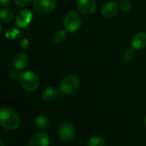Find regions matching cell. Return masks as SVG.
Here are the masks:
<instances>
[{
	"label": "cell",
	"mask_w": 146,
	"mask_h": 146,
	"mask_svg": "<svg viewBox=\"0 0 146 146\" xmlns=\"http://www.w3.org/2000/svg\"><path fill=\"white\" fill-rule=\"evenodd\" d=\"M117 1H121V0H117Z\"/></svg>",
	"instance_id": "obj_27"
},
{
	"label": "cell",
	"mask_w": 146,
	"mask_h": 146,
	"mask_svg": "<svg viewBox=\"0 0 146 146\" xmlns=\"http://www.w3.org/2000/svg\"><path fill=\"white\" fill-rule=\"evenodd\" d=\"M18 80L22 88L29 92H35L40 87V78L38 75L30 70L22 72L18 76Z\"/></svg>",
	"instance_id": "obj_2"
},
{
	"label": "cell",
	"mask_w": 146,
	"mask_h": 146,
	"mask_svg": "<svg viewBox=\"0 0 146 146\" xmlns=\"http://www.w3.org/2000/svg\"><path fill=\"white\" fill-rule=\"evenodd\" d=\"M1 33H2V25L0 23V35H1Z\"/></svg>",
	"instance_id": "obj_25"
},
{
	"label": "cell",
	"mask_w": 146,
	"mask_h": 146,
	"mask_svg": "<svg viewBox=\"0 0 146 146\" xmlns=\"http://www.w3.org/2000/svg\"><path fill=\"white\" fill-rule=\"evenodd\" d=\"M80 87L79 78L73 74L67 75L64 77L59 84V91L64 96L74 95Z\"/></svg>",
	"instance_id": "obj_3"
},
{
	"label": "cell",
	"mask_w": 146,
	"mask_h": 146,
	"mask_svg": "<svg viewBox=\"0 0 146 146\" xmlns=\"http://www.w3.org/2000/svg\"><path fill=\"white\" fill-rule=\"evenodd\" d=\"M34 9L40 14H49L52 12L57 6L55 0H34Z\"/></svg>",
	"instance_id": "obj_6"
},
{
	"label": "cell",
	"mask_w": 146,
	"mask_h": 146,
	"mask_svg": "<svg viewBox=\"0 0 146 146\" xmlns=\"http://www.w3.org/2000/svg\"><path fill=\"white\" fill-rule=\"evenodd\" d=\"M49 144L50 137L44 131L35 133L29 140V146H49Z\"/></svg>",
	"instance_id": "obj_10"
},
{
	"label": "cell",
	"mask_w": 146,
	"mask_h": 146,
	"mask_svg": "<svg viewBox=\"0 0 146 146\" xmlns=\"http://www.w3.org/2000/svg\"><path fill=\"white\" fill-rule=\"evenodd\" d=\"M76 135V128L74 125L65 122L59 125L58 129V136L59 139L64 143L70 142L73 138L75 137Z\"/></svg>",
	"instance_id": "obj_5"
},
{
	"label": "cell",
	"mask_w": 146,
	"mask_h": 146,
	"mask_svg": "<svg viewBox=\"0 0 146 146\" xmlns=\"http://www.w3.org/2000/svg\"><path fill=\"white\" fill-rule=\"evenodd\" d=\"M135 57V49L133 47L127 48L123 54V60L126 63L131 62Z\"/></svg>",
	"instance_id": "obj_18"
},
{
	"label": "cell",
	"mask_w": 146,
	"mask_h": 146,
	"mask_svg": "<svg viewBox=\"0 0 146 146\" xmlns=\"http://www.w3.org/2000/svg\"><path fill=\"white\" fill-rule=\"evenodd\" d=\"M20 45H21V46L23 47V49L28 50L29 47V41L28 39L23 38V39H22V40H20Z\"/></svg>",
	"instance_id": "obj_22"
},
{
	"label": "cell",
	"mask_w": 146,
	"mask_h": 146,
	"mask_svg": "<svg viewBox=\"0 0 146 146\" xmlns=\"http://www.w3.org/2000/svg\"><path fill=\"white\" fill-rule=\"evenodd\" d=\"M64 28L67 32L76 33L82 27V19L75 11H69L65 14L63 21Z\"/></svg>",
	"instance_id": "obj_4"
},
{
	"label": "cell",
	"mask_w": 146,
	"mask_h": 146,
	"mask_svg": "<svg viewBox=\"0 0 146 146\" xmlns=\"http://www.w3.org/2000/svg\"><path fill=\"white\" fill-rule=\"evenodd\" d=\"M77 6L82 14L91 16L96 12L97 4L96 0H77Z\"/></svg>",
	"instance_id": "obj_7"
},
{
	"label": "cell",
	"mask_w": 146,
	"mask_h": 146,
	"mask_svg": "<svg viewBox=\"0 0 146 146\" xmlns=\"http://www.w3.org/2000/svg\"><path fill=\"white\" fill-rule=\"evenodd\" d=\"M21 34V31L18 30L17 29H11L5 33V36L9 40H16L17 38L19 37Z\"/></svg>",
	"instance_id": "obj_19"
},
{
	"label": "cell",
	"mask_w": 146,
	"mask_h": 146,
	"mask_svg": "<svg viewBox=\"0 0 146 146\" xmlns=\"http://www.w3.org/2000/svg\"><path fill=\"white\" fill-rule=\"evenodd\" d=\"M13 1L17 6L24 8V7H28L32 3L33 0H13Z\"/></svg>",
	"instance_id": "obj_21"
},
{
	"label": "cell",
	"mask_w": 146,
	"mask_h": 146,
	"mask_svg": "<svg viewBox=\"0 0 146 146\" xmlns=\"http://www.w3.org/2000/svg\"><path fill=\"white\" fill-rule=\"evenodd\" d=\"M87 146H105V140L100 136H93L89 139Z\"/></svg>",
	"instance_id": "obj_17"
},
{
	"label": "cell",
	"mask_w": 146,
	"mask_h": 146,
	"mask_svg": "<svg viewBox=\"0 0 146 146\" xmlns=\"http://www.w3.org/2000/svg\"><path fill=\"white\" fill-rule=\"evenodd\" d=\"M119 6L123 12H129L131 10V4L129 0H121Z\"/></svg>",
	"instance_id": "obj_20"
},
{
	"label": "cell",
	"mask_w": 146,
	"mask_h": 146,
	"mask_svg": "<svg viewBox=\"0 0 146 146\" xmlns=\"http://www.w3.org/2000/svg\"><path fill=\"white\" fill-rule=\"evenodd\" d=\"M67 38V31L64 29H59L58 31H56L53 35V41L56 43V44H61L63 42L65 41Z\"/></svg>",
	"instance_id": "obj_16"
},
{
	"label": "cell",
	"mask_w": 146,
	"mask_h": 146,
	"mask_svg": "<svg viewBox=\"0 0 146 146\" xmlns=\"http://www.w3.org/2000/svg\"><path fill=\"white\" fill-rule=\"evenodd\" d=\"M29 63V57L24 52L17 53L12 59V66L17 71L24 70L28 67Z\"/></svg>",
	"instance_id": "obj_9"
},
{
	"label": "cell",
	"mask_w": 146,
	"mask_h": 146,
	"mask_svg": "<svg viewBox=\"0 0 146 146\" xmlns=\"http://www.w3.org/2000/svg\"><path fill=\"white\" fill-rule=\"evenodd\" d=\"M131 45L135 50H143L146 48V32L141 31L135 34L131 40Z\"/></svg>",
	"instance_id": "obj_12"
},
{
	"label": "cell",
	"mask_w": 146,
	"mask_h": 146,
	"mask_svg": "<svg viewBox=\"0 0 146 146\" xmlns=\"http://www.w3.org/2000/svg\"><path fill=\"white\" fill-rule=\"evenodd\" d=\"M15 17V12L9 8L0 9V20L5 23H11Z\"/></svg>",
	"instance_id": "obj_14"
},
{
	"label": "cell",
	"mask_w": 146,
	"mask_h": 146,
	"mask_svg": "<svg viewBox=\"0 0 146 146\" xmlns=\"http://www.w3.org/2000/svg\"><path fill=\"white\" fill-rule=\"evenodd\" d=\"M59 92V89H57L55 87H49L42 91L41 98L46 102H52L58 98Z\"/></svg>",
	"instance_id": "obj_13"
},
{
	"label": "cell",
	"mask_w": 146,
	"mask_h": 146,
	"mask_svg": "<svg viewBox=\"0 0 146 146\" xmlns=\"http://www.w3.org/2000/svg\"><path fill=\"white\" fill-rule=\"evenodd\" d=\"M0 146H5V144L3 143V142L1 140H0Z\"/></svg>",
	"instance_id": "obj_26"
},
{
	"label": "cell",
	"mask_w": 146,
	"mask_h": 146,
	"mask_svg": "<svg viewBox=\"0 0 146 146\" xmlns=\"http://www.w3.org/2000/svg\"><path fill=\"white\" fill-rule=\"evenodd\" d=\"M143 125L146 126V115L144 116V118H143Z\"/></svg>",
	"instance_id": "obj_24"
},
{
	"label": "cell",
	"mask_w": 146,
	"mask_h": 146,
	"mask_svg": "<svg viewBox=\"0 0 146 146\" xmlns=\"http://www.w3.org/2000/svg\"><path fill=\"white\" fill-rule=\"evenodd\" d=\"M119 8L115 1H108L102 7V14L106 18H113L118 14Z\"/></svg>",
	"instance_id": "obj_11"
},
{
	"label": "cell",
	"mask_w": 146,
	"mask_h": 146,
	"mask_svg": "<svg viewBox=\"0 0 146 146\" xmlns=\"http://www.w3.org/2000/svg\"><path fill=\"white\" fill-rule=\"evenodd\" d=\"M11 3V0H0V5L2 6H8Z\"/></svg>",
	"instance_id": "obj_23"
},
{
	"label": "cell",
	"mask_w": 146,
	"mask_h": 146,
	"mask_svg": "<svg viewBox=\"0 0 146 146\" xmlns=\"http://www.w3.org/2000/svg\"><path fill=\"white\" fill-rule=\"evenodd\" d=\"M32 19H33V13L29 10L24 9L22 10L17 16L16 24L20 29H25L30 24Z\"/></svg>",
	"instance_id": "obj_8"
},
{
	"label": "cell",
	"mask_w": 146,
	"mask_h": 146,
	"mask_svg": "<svg viewBox=\"0 0 146 146\" xmlns=\"http://www.w3.org/2000/svg\"><path fill=\"white\" fill-rule=\"evenodd\" d=\"M35 125L39 129H40L42 131H46L49 127V120H48V119L46 116L42 115V114H40V115L35 117Z\"/></svg>",
	"instance_id": "obj_15"
},
{
	"label": "cell",
	"mask_w": 146,
	"mask_h": 146,
	"mask_svg": "<svg viewBox=\"0 0 146 146\" xmlns=\"http://www.w3.org/2000/svg\"><path fill=\"white\" fill-rule=\"evenodd\" d=\"M21 119L18 113L11 108H0V125L8 131H15L19 128Z\"/></svg>",
	"instance_id": "obj_1"
}]
</instances>
